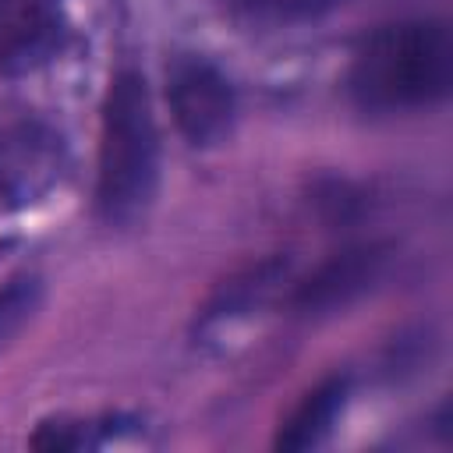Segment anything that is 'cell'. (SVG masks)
<instances>
[{"label":"cell","mask_w":453,"mask_h":453,"mask_svg":"<svg viewBox=\"0 0 453 453\" xmlns=\"http://www.w3.org/2000/svg\"><path fill=\"white\" fill-rule=\"evenodd\" d=\"M343 0H237V7L258 25H304L336 11Z\"/></svg>","instance_id":"obj_8"},{"label":"cell","mask_w":453,"mask_h":453,"mask_svg":"<svg viewBox=\"0 0 453 453\" xmlns=\"http://www.w3.org/2000/svg\"><path fill=\"white\" fill-rule=\"evenodd\" d=\"M39 308V280H11L0 287V347L32 319Z\"/></svg>","instance_id":"obj_9"},{"label":"cell","mask_w":453,"mask_h":453,"mask_svg":"<svg viewBox=\"0 0 453 453\" xmlns=\"http://www.w3.org/2000/svg\"><path fill=\"white\" fill-rule=\"evenodd\" d=\"M64 42L57 0H0V74H25L46 64Z\"/></svg>","instance_id":"obj_6"},{"label":"cell","mask_w":453,"mask_h":453,"mask_svg":"<svg viewBox=\"0 0 453 453\" xmlns=\"http://www.w3.org/2000/svg\"><path fill=\"white\" fill-rule=\"evenodd\" d=\"M159 180V134L152 120V103L142 74L124 71L113 78L103 106L99 138V216L113 226L138 219Z\"/></svg>","instance_id":"obj_2"},{"label":"cell","mask_w":453,"mask_h":453,"mask_svg":"<svg viewBox=\"0 0 453 453\" xmlns=\"http://www.w3.org/2000/svg\"><path fill=\"white\" fill-rule=\"evenodd\" d=\"M60 138L42 124H11L0 131V212L18 209L60 177Z\"/></svg>","instance_id":"obj_4"},{"label":"cell","mask_w":453,"mask_h":453,"mask_svg":"<svg viewBox=\"0 0 453 453\" xmlns=\"http://www.w3.org/2000/svg\"><path fill=\"white\" fill-rule=\"evenodd\" d=\"M347 403V379L343 375H333L326 382H319L297 407L294 414L283 421L280 435H276V446L287 449V453H301V449H315L319 442H326V435L333 432L340 411Z\"/></svg>","instance_id":"obj_7"},{"label":"cell","mask_w":453,"mask_h":453,"mask_svg":"<svg viewBox=\"0 0 453 453\" xmlns=\"http://www.w3.org/2000/svg\"><path fill=\"white\" fill-rule=\"evenodd\" d=\"M386 262H389L386 244L343 248V251L329 255L319 269H311L297 283L290 304L304 315H322V311L343 308V304H350L354 297H361L365 290H372L379 283V276L386 273Z\"/></svg>","instance_id":"obj_5"},{"label":"cell","mask_w":453,"mask_h":453,"mask_svg":"<svg viewBox=\"0 0 453 453\" xmlns=\"http://www.w3.org/2000/svg\"><path fill=\"white\" fill-rule=\"evenodd\" d=\"M166 99L177 131L198 149L219 145L234 127V113H237L234 88L223 78V71L202 57L173 60L166 74Z\"/></svg>","instance_id":"obj_3"},{"label":"cell","mask_w":453,"mask_h":453,"mask_svg":"<svg viewBox=\"0 0 453 453\" xmlns=\"http://www.w3.org/2000/svg\"><path fill=\"white\" fill-rule=\"evenodd\" d=\"M453 39L442 21H396L375 28L354 53L347 85L361 110L400 113L432 106L449 92Z\"/></svg>","instance_id":"obj_1"}]
</instances>
